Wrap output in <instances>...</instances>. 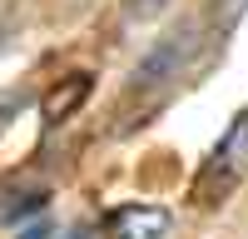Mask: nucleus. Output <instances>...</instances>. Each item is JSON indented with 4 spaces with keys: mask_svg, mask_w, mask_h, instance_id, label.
Returning a JSON list of instances; mask_svg holds the SVG:
<instances>
[{
    "mask_svg": "<svg viewBox=\"0 0 248 239\" xmlns=\"http://www.w3.org/2000/svg\"><path fill=\"white\" fill-rule=\"evenodd\" d=\"M85 90H90V80L85 75H75L65 90H60V100H50V120H60V115H70V105L75 100H85Z\"/></svg>",
    "mask_w": 248,
    "mask_h": 239,
    "instance_id": "obj_3",
    "label": "nucleus"
},
{
    "mask_svg": "<svg viewBox=\"0 0 248 239\" xmlns=\"http://www.w3.org/2000/svg\"><path fill=\"white\" fill-rule=\"evenodd\" d=\"M174 214L164 205H119L109 214V234L114 239H169Z\"/></svg>",
    "mask_w": 248,
    "mask_h": 239,
    "instance_id": "obj_2",
    "label": "nucleus"
},
{
    "mask_svg": "<svg viewBox=\"0 0 248 239\" xmlns=\"http://www.w3.org/2000/svg\"><path fill=\"white\" fill-rule=\"evenodd\" d=\"M243 174H248V110L223 130V139L214 145V154L203 159V170H199V179H194V199L218 205L229 189H238Z\"/></svg>",
    "mask_w": 248,
    "mask_h": 239,
    "instance_id": "obj_1",
    "label": "nucleus"
}]
</instances>
